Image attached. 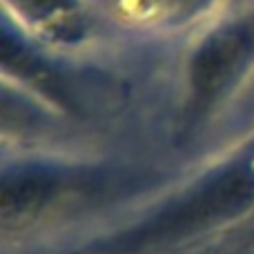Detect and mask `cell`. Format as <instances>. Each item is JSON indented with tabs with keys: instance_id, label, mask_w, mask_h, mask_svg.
<instances>
[{
	"instance_id": "cell-3",
	"label": "cell",
	"mask_w": 254,
	"mask_h": 254,
	"mask_svg": "<svg viewBox=\"0 0 254 254\" xmlns=\"http://www.w3.org/2000/svg\"><path fill=\"white\" fill-rule=\"evenodd\" d=\"M52 194V183L40 176L18 179L16 183H7L2 192V212L4 216H20L25 212L38 207Z\"/></svg>"
},
{
	"instance_id": "cell-2",
	"label": "cell",
	"mask_w": 254,
	"mask_h": 254,
	"mask_svg": "<svg viewBox=\"0 0 254 254\" xmlns=\"http://www.w3.org/2000/svg\"><path fill=\"white\" fill-rule=\"evenodd\" d=\"M248 47V36L239 31L216 36L194 61V85L201 94H212L230 78Z\"/></svg>"
},
{
	"instance_id": "cell-4",
	"label": "cell",
	"mask_w": 254,
	"mask_h": 254,
	"mask_svg": "<svg viewBox=\"0 0 254 254\" xmlns=\"http://www.w3.org/2000/svg\"><path fill=\"white\" fill-rule=\"evenodd\" d=\"M31 2H34V4H47L49 0H31Z\"/></svg>"
},
{
	"instance_id": "cell-1",
	"label": "cell",
	"mask_w": 254,
	"mask_h": 254,
	"mask_svg": "<svg viewBox=\"0 0 254 254\" xmlns=\"http://www.w3.org/2000/svg\"><path fill=\"white\" fill-rule=\"evenodd\" d=\"M254 196V176L250 170L225 172L223 176L214 179L210 185L201 188L188 201L179 203L172 212L163 214L161 219L152 221L147 228L140 230L136 237V246L147 243H163L167 239H179L188 232L201 230L216 219H225V214L243 207Z\"/></svg>"
}]
</instances>
